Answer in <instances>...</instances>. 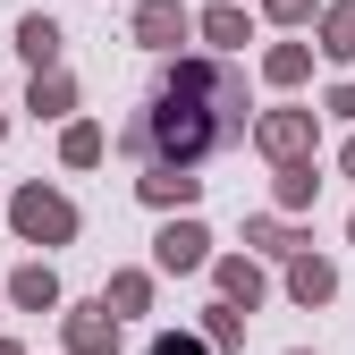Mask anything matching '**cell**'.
Here are the masks:
<instances>
[{
    "mask_svg": "<svg viewBox=\"0 0 355 355\" xmlns=\"http://www.w3.org/2000/svg\"><path fill=\"white\" fill-rule=\"evenodd\" d=\"M195 254H203L195 229H169V237H161V262H195Z\"/></svg>",
    "mask_w": 355,
    "mask_h": 355,
    "instance_id": "cell-2",
    "label": "cell"
},
{
    "mask_svg": "<svg viewBox=\"0 0 355 355\" xmlns=\"http://www.w3.org/2000/svg\"><path fill=\"white\" fill-rule=\"evenodd\" d=\"M245 136V76L229 68V60H178V68H161L153 76V94L136 102V119H127V153H136L153 178H144V195H187L195 178L187 169H203V161H220Z\"/></svg>",
    "mask_w": 355,
    "mask_h": 355,
    "instance_id": "cell-1",
    "label": "cell"
},
{
    "mask_svg": "<svg viewBox=\"0 0 355 355\" xmlns=\"http://www.w3.org/2000/svg\"><path fill=\"white\" fill-rule=\"evenodd\" d=\"M161 355H195V347H178V338H169V347H161Z\"/></svg>",
    "mask_w": 355,
    "mask_h": 355,
    "instance_id": "cell-3",
    "label": "cell"
}]
</instances>
